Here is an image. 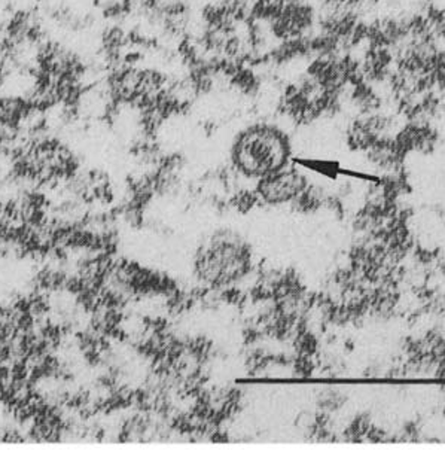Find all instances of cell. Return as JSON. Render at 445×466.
Listing matches in <instances>:
<instances>
[{"label":"cell","mask_w":445,"mask_h":466,"mask_svg":"<svg viewBox=\"0 0 445 466\" xmlns=\"http://www.w3.org/2000/svg\"><path fill=\"white\" fill-rule=\"evenodd\" d=\"M289 157L288 136L271 124L249 126L238 133L231 147L234 167L258 180L288 166Z\"/></svg>","instance_id":"6da1fadb"},{"label":"cell","mask_w":445,"mask_h":466,"mask_svg":"<svg viewBox=\"0 0 445 466\" xmlns=\"http://www.w3.org/2000/svg\"><path fill=\"white\" fill-rule=\"evenodd\" d=\"M252 252L240 234L219 229L203 240L196 257L194 270L212 287H227L245 278L250 268Z\"/></svg>","instance_id":"7a4b0ae2"},{"label":"cell","mask_w":445,"mask_h":466,"mask_svg":"<svg viewBox=\"0 0 445 466\" xmlns=\"http://www.w3.org/2000/svg\"><path fill=\"white\" fill-rule=\"evenodd\" d=\"M306 177L297 168L285 167L258 180V194L267 205L280 206L298 200L306 191Z\"/></svg>","instance_id":"3957f363"}]
</instances>
